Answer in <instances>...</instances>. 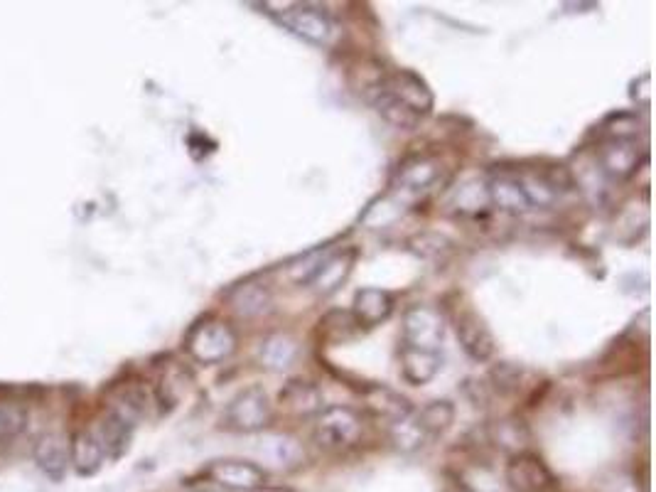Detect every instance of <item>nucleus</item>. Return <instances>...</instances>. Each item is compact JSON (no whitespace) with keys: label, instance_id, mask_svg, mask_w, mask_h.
Instances as JSON below:
<instances>
[{"label":"nucleus","instance_id":"f257e3e1","mask_svg":"<svg viewBox=\"0 0 656 492\" xmlns=\"http://www.w3.org/2000/svg\"><path fill=\"white\" fill-rule=\"evenodd\" d=\"M185 350L197 365H222L239 350V335H236L234 325L224 318L207 315V318L197 320L190 333L185 335Z\"/></svg>","mask_w":656,"mask_h":492},{"label":"nucleus","instance_id":"f03ea898","mask_svg":"<svg viewBox=\"0 0 656 492\" xmlns=\"http://www.w3.org/2000/svg\"><path fill=\"white\" fill-rule=\"evenodd\" d=\"M364 419L357 409L344 404H332L317 411L313 424V438L327 453L352 451L362 443Z\"/></svg>","mask_w":656,"mask_h":492},{"label":"nucleus","instance_id":"7ed1b4c3","mask_svg":"<svg viewBox=\"0 0 656 492\" xmlns=\"http://www.w3.org/2000/svg\"><path fill=\"white\" fill-rule=\"evenodd\" d=\"M273 404L268 399L266 389L251 384L244 387L224 409L222 426L234 433H261L271 426Z\"/></svg>","mask_w":656,"mask_h":492},{"label":"nucleus","instance_id":"20e7f679","mask_svg":"<svg viewBox=\"0 0 656 492\" xmlns=\"http://www.w3.org/2000/svg\"><path fill=\"white\" fill-rule=\"evenodd\" d=\"M276 20L283 25L288 32L298 35L300 40L310 42V45L327 47L335 37V23H332L330 15L325 13L317 5L308 3H290L283 5V10H278Z\"/></svg>","mask_w":656,"mask_h":492},{"label":"nucleus","instance_id":"39448f33","mask_svg":"<svg viewBox=\"0 0 656 492\" xmlns=\"http://www.w3.org/2000/svg\"><path fill=\"white\" fill-rule=\"evenodd\" d=\"M644 155L647 153L639 146L637 138H602L598 151H595V163H598L602 178L622 183L637 173Z\"/></svg>","mask_w":656,"mask_h":492},{"label":"nucleus","instance_id":"423d86ee","mask_svg":"<svg viewBox=\"0 0 656 492\" xmlns=\"http://www.w3.org/2000/svg\"><path fill=\"white\" fill-rule=\"evenodd\" d=\"M440 175H443L440 158H435L433 153H411L394 170V178H391L394 192L391 195H399V200L401 197L423 195V192H428L430 187L438 183Z\"/></svg>","mask_w":656,"mask_h":492},{"label":"nucleus","instance_id":"0eeeda50","mask_svg":"<svg viewBox=\"0 0 656 492\" xmlns=\"http://www.w3.org/2000/svg\"><path fill=\"white\" fill-rule=\"evenodd\" d=\"M401 333L403 345L440 352V345L445 340V315L426 303H416L403 313Z\"/></svg>","mask_w":656,"mask_h":492},{"label":"nucleus","instance_id":"6e6552de","mask_svg":"<svg viewBox=\"0 0 656 492\" xmlns=\"http://www.w3.org/2000/svg\"><path fill=\"white\" fill-rule=\"evenodd\" d=\"M504 480H507L512 492H551L556 488V478H553L551 468L543 463V458L531 451L509 456L507 468H504Z\"/></svg>","mask_w":656,"mask_h":492},{"label":"nucleus","instance_id":"1a4fd4ad","mask_svg":"<svg viewBox=\"0 0 656 492\" xmlns=\"http://www.w3.org/2000/svg\"><path fill=\"white\" fill-rule=\"evenodd\" d=\"M207 478L219 490L227 492H254L266 485L268 473L261 465L251 461H241V458H219L212 461L207 468Z\"/></svg>","mask_w":656,"mask_h":492},{"label":"nucleus","instance_id":"9d476101","mask_svg":"<svg viewBox=\"0 0 656 492\" xmlns=\"http://www.w3.org/2000/svg\"><path fill=\"white\" fill-rule=\"evenodd\" d=\"M381 87L386 89L394 99H399L403 106L413 111L416 116H428L433 111V92H430L428 82L413 69H394L386 72L381 79Z\"/></svg>","mask_w":656,"mask_h":492},{"label":"nucleus","instance_id":"9b49d317","mask_svg":"<svg viewBox=\"0 0 656 492\" xmlns=\"http://www.w3.org/2000/svg\"><path fill=\"white\" fill-rule=\"evenodd\" d=\"M453 328L460 347L465 350V355L475 362H487L492 360L494 350H497V342H494L492 330L487 328L485 320L475 313L472 308H460L453 315Z\"/></svg>","mask_w":656,"mask_h":492},{"label":"nucleus","instance_id":"f8f14e48","mask_svg":"<svg viewBox=\"0 0 656 492\" xmlns=\"http://www.w3.org/2000/svg\"><path fill=\"white\" fill-rule=\"evenodd\" d=\"M359 259V249L357 246H344V249L332 251L322 259V264L317 266V271L313 274L305 286L315 293V296L327 298L332 293H337L340 288L347 283V278L352 276L354 266H357Z\"/></svg>","mask_w":656,"mask_h":492},{"label":"nucleus","instance_id":"ddd939ff","mask_svg":"<svg viewBox=\"0 0 656 492\" xmlns=\"http://www.w3.org/2000/svg\"><path fill=\"white\" fill-rule=\"evenodd\" d=\"M487 197H489V205H492L494 210L504 212V215L521 217L526 215V212L534 210L524 185H521L519 175L509 173V170L494 173L492 178L487 180Z\"/></svg>","mask_w":656,"mask_h":492},{"label":"nucleus","instance_id":"4468645a","mask_svg":"<svg viewBox=\"0 0 656 492\" xmlns=\"http://www.w3.org/2000/svg\"><path fill=\"white\" fill-rule=\"evenodd\" d=\"M394 308H396V298L394 293L386 291V288H376V286H367V288H359L357 293H354V301H352V318L357 320L359 330H371V328H379L381 323H386V320L394 315Z\"/></svg>","mask_w":656,"mask_h":492},{"label":"nucleus","instance_id":"2eb2a0df","mask_svg":"<svg viewBox=\"0 0 656 492\" xmlns=\"http://www.w3.org/2000/svg\"><path fill=\"white\" fill-rule=\"evenodd\" d=\"M227 303L239 318H258V315L271 310L273 288L266 281H261V278H246L244 283H239V286H234L227 293Z\"/></svg>","mask_w":656,"mask_h":492},{"label":"nucleus","instance_id":"dca6fc26","mask_svg":"<svg viewBox=\"0 0 656 492\" xmlns=\"http://www.w3.org/2000/svg\"><path fill=\"white\" fill-rule=\"evenodd\" d=\"M362 399L369 414L374 416V419L386 421L389 426L413 411L411 401L401 397V394L394 392V389L384 387V384H369V387H364Z\"/></svg>","mask_w":656,"mask_h":492},{"label":"nucleus","instance_id":"f3484780","mask_svg":"<svg viewBox=\"0 0 656 492\" xmlns=\"http://www.w3.org/2000/svg\"><path fill=\"white\" fill-rule=\"evenodd\" d=\"M278 404L283 406V411H288L290 416H298V419H303V416H317V411L322 409V392L310 379L295 377L281 389Z\"/></svg>","mask_w":656,"mask_h":492},{"label":"nucleus","instance_id":"a211bd4d","mask_svg":"<svg viewBox=\"0 0 656 492\" xmlns=\"http://www.w3.org/2000/svg\"><path fill=\"white\" fill-rule=\"evenodd\" d=\"M399 360H401V377L406 379L408 384H413V387H423V384H428L430 379L440 372V365H443L440 352L418 350V347H411V345H401Z\"/></svg>","mask_w":656,"mask_h":492},{"label":"nucleus","instance_id":"6ab92c4d","mask_svg":"<svg viewBox=\"0 0 656 492\" xmlns=\"http://www.w3.org/2000/svg\"><path fill=\"white\" fill-rule=\"evenodd\" d=\"M35 463L37 468H40L47 478L55 480V483L64 478L69 465V448L59 433H42V436L37 438Z\"/></svg>","mask_w":656,"mask_h":492},{"label":"nucleus","instance_id":"aec40b11","mask_svg":"<svg viewBox=\"0 0 656 492\" xmlns=\"http://www.w3.org/2000/svg\"><path fill=\"white\" fill-rule=\"evenodd\" d=\"M487 438L499 451L516 456V453L529 451L531 431L529 426H526V421H521L519 416H504V419L487 426Z\"/></svg>","mask_w":656,"mask_h":492},{"label":"nucleus","instance_id":"412c9836","mask_svg":"<svg viewBox=\"0 0 656 492\" xmlns=\"http://www.w3.org/2000/svg\"><path fill=\"white\" fill-rule=\"evenodd\" d=\"M96 438H99L101 448L109 458H121L126 456L128 448H131V438H133V424L131 421L123 419L121 414L116 411H106L99 421V431H96Z\"/></svg>","mask_w":656,"mask_h":492},{"label":"nucleus","instance_id":"4be33fe9","mask_svg":"<svg viewBox=\"0 0 656 492\" xmlns=\"http://www.w3.org/2000/svg\"><path fill=\"white\" fill-rule=\"evenodd\" d=\"M367 101L374 106L381 119L391 123L394 128H401V131H413V128H418V123H421V116H416L408 106H403L399 99H394V96L381 87V82L367 94Z\"/></svg>","mask_w":656,"mask_h":492},{"label":"nucleus","instance_id":"5701e85b","mask_svg":"<svg viewBox=\"0 0 656 492\" xmlns=\"http://www.w3.org/2000/svg\"><path fill=\"white\" fill-rule=\"evenodd\" d=\"M69 461H72L74 470L84 475V478L99 473L101 465L106 461V453L94 431H79L74 436L72 448H69Z\"/></svg>","mask_w":656,"mask_h":492},{"label":"nucleus","instance_id":"b1692460","mask_svg":"<svg viewBox=\"0 0 656 492\" xmlns=\"http://www.w3.org/2000/svg\"><path fill=\"white\" fill-rule=\"evenodd\" d=\"M258 360L271 372H283L298 360V342L290 338L288 333H273L261 342L258 350Z\"/></svg>","mask_w":656,"mask_h":492},{"label":"nucleus","instance_id":"393cba45","mask_svg":"<svg viewBox=\"0 0 656 492\" xmlns=\"http://www.w3.org/2000/svg\"><path fill=\"white\" fill-rule=\"evenodd\" d=\"M389 438L396 446V451L401 453H418L430 443V436L423 431L421 421H418L416 409L389 426Z\"/></svg>","mask_w":656,"mask_h":492},{"label":"nucleus","instance_id":"a878e982","mask_svg":"<svg viewBox=\"0 0 656 492\" xmlns=\"http://www.w3.org/2000/svg\"><path fill=\"white\" fill-rule=\"evenodd\" d=\"M150 404H153V397H150L143 384H126L123 389H118L111 411H116V414H121L123 419L136 426L138 421L145 419Z\"/></svg>","mask_w":656,"mask_h":492},{"label":"nucleus","instance_id":"bb28decb","mask_svg":"<svg viewBox=\"0 0 656 492\" xmlns=\"http://www.w3.org/2000/svg\"><path fill=\"white\" fill-rule=\"evenodd\" d=\"M317 333H320L322 340L330 342V345H342V342H349L359 333V325L349 310H330V313H327L325 318H320V323H317Z\"/></svg>","mask_w":656,"mask_h":492},{"label":"nucleus","instance_id":"cd10ccee","mask_svg":"<svg viewBox=\"0 0 656 492\" xmlns=\"http://www.w3.org/2000/svg\"><path fill=\"white\" fill-rule=\"evenodd\" d=\"M416 416L418 421H421L423 431H426L430 441H433V438H438L440 433H445L455 424V404L448 399H435L423 406V409H418Z\"/></svg>","mask_w":656,"mask_h":492},{"label":"nucleus","instance_id":"c85d7f7f","mask_svg":"<svg viewBox=\"0 0 656 492\" xmlns=\"http://www.w3.org/2000/svg\"><path fill=\"white\" fill-rule=\"evenodd\" d=\"M261 451H266V456L271 458L278 468H293L303 461V448L300 443L295 441L293 436H286V433H276V436H268L263 441Z\"/></svg>","mask_w":656,"mask_h":492},{"label":"nucleus","instance_id":"c756f323","mask_svg":"<svg viewBox=\"0 0 656 492\" xmlns=\"http://www.w3.org/2000/svg\"><path fill=\"white\" fill-rule=\"evenodd\" d=\"M455 207L462 215H480L489 207L487 197V180L485 183H465L457 187L455 192Z\"/></svg>","mask_w":656,"mask_h":492},{"label":"nucleus","instance_id":"7c9ffc66","mask_svg":"<svg viewBox=\"0 0 656 492\" xmlns=\"http://www.w3.org/2000/svg\"><path fill=\"white\" fill-rule=\"evenodd\" d=\"M28 424V414L20 404H0V441L18 436Z\"/></svg>","mask_w":656,"mask_h":492},{"label":"nucleus","instance_id":"2f4dec72","mask_svg":"<svg viewBox=\"0 0 656 492\" xmlns=\"http://www.w3.org/2000/svg\"><path fill=\"white\" fill-rule=\"evenodd\" d=\"M489 379H492L494 389L502 394H512L519 389V382H521V369L516 365H509V362H502V365H497L489 372Z\"/></svg>","mask_w":656,"mask_h":492},{"label":"nucleus","instance_id":"473e14b6","mask_svg":"<svg viewBox=\"0 0 656 492\" xmlns=\"http://www.w3.org/2000/svg\"><path fill=\"white\" fill-rule=\"evenodd\" d=\"M652 77L649 74H642V77H637L632 82V89H629V96H632L634 101H637V106H642V109H649V104H652Z\"/></svg>","mask_w":656,"mask_h":492},{"label":"nucleus","instance_id":"72a5a7b5","mask_svg":"<svg viewBox=\"0 0 656 492\" xmlns=\"http://www.w3.org/2000/svg\"><path fill=\"white\" fill-rule=\"evenodd\" d=\"M600 492H639V485L634 483V478H627V475L617 473L615 478L607 480V483L602 485Z\"/></svg>","mask_w":656,"mask_h":492},{"label":"nucleus","instance_id":"f704fd0d","mask_svg":"<svg viewBox=\"0 0 656 492\" xmlns=\"http://www.w3.org/2000/svg\"><path fill=\"white\" fill-rule=\"evenodd\" d=\"M440 492H477V490H472L470 485L462 483L460 478H453V475H448V478H445V483H443V488H440Z\"/></svg>","mask_w":656,"mask_h":492},{"label":"nucleus","instance_id":"c9c22d12","mask_svg":"<svg viewBox=\"0 0 656 492\" xmlns=\"http://www.w3.org/2000/svg\"><path fill=\"white\" fill-rule=\"evenodd\" d=\"M254 492H295V490L286 488V485H261V488Z\"/></svg>","mask_w":656,"mask_h":492},{"label":"nucleus","instance_id":"e433bc0d","mask_svg":"<svg viewBox=\"0 0 656 492\" xmlns=\"http://www.w3.org/2000/svg\"><path fill=\"white\" fill-rule=\"evenodd\" d=\"M192 492H224V490H219L217 485H212V483H209V485H200V488H195V490H192Z\"/></svg>","mask_w":656,"mask_h":492}]
</instances>
